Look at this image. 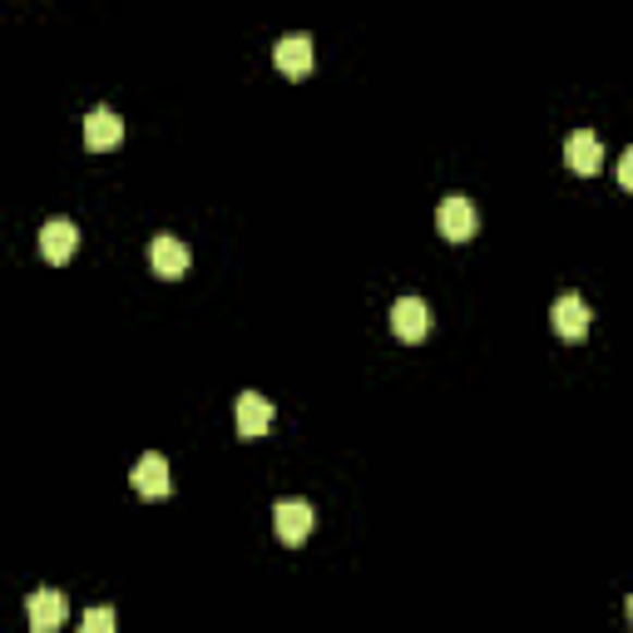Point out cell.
Listing matches in <instances>:
<instances>
[{"instance_id": "cell-7", "label": "cell", "mask_w": 633, "mask_h": 633, "mask_svg": "<svg viewBox=\"0 0 633 633\" xmlns=\"http://www.w3.org/2000/svg\"><path fill=\"white\" fill-rule=\"evenodd\" d=\"M233 421H238V436L243 440H258V436H268V426H272V406L258 391H243V397L233 401Z\"/></svg>"}, {"instance_id": "cell-10", "label": "cell", "mask_w": 633, "mask_h": 633, "mask_svg": "<svg viewBox=\"0 0 633 633\" xmlns=\"http://www.w3.org/2000/svg\"><path fill=\"white\" fill-rule=\"evenodd\" d=\"M149 268L159 272V278H183V272H188V247L179 243V238H169V233H159L149 243Z\"/></svg>"}, {"instance_id": "cell-11", "label": "cell", "mask_w": 633, "mask_h": 633, "mask_svg": "<svg viewBox=\"0 0 633 633\" xmlns=\"http://www.w3.org/2000/svg\"><path fill=\"white\" fill-rule=\"evenodd\" d=\"M564 159H569V169L584 173V179H589V173H599V169H604V144H599V134H589V130L569 134Z\"/></svg>"}, {"instance_id": "cell-3", "label": "cell", "mask_w": 633, "mask_h": 633, "mask_svg": "<svg viewBox=\"0 0 633 633\" xmlns=\"http://www.w3.org/2000/svg\"><path fill=\"white\" fill-rule=\"evenodd\" d=\"M436 228H440V238H446V243H465V238H475V228H480V214H475L471 198L451 194L446 204H440Z\"/></svg>"}, {"instance_id": "cell-4", "label": "cell", "mask_w": 633, "mask_h": 633, "mask_svg": "<svg viewBox=\"0 0 633 633\" xmlns=\"http://www.w3.org/2000/svg\"><path fill=\"white\" fill-rule=\"evenodd\" d=\"M272 65L288 80H307L317 65V50H312V35H282L278 50H272Z\"/></svg>"}, {"instance_id": "cell-5", "label": "cell", "mask_w": 633, "mask_h": 633, "mask_svg": "<svg viewBox=\"0 0 633 633\" xmlns=\"http://www.w3.org/2000/svg\"><path fill=\"white\" fill-rule=\"evenodd\" d=\"M80 247V228L70 223V218H50V223L40 228V258L54 263V268H65L70 258H75Z\"/></svg>"}, {"instance_id": "cell-6", "label": "cell", "mask_w": 633, "mask_h": 633, "mask_svg": "<svg viewBox=\"0 0 633 633\" xmlns=\"http://www.w3.org/2000/svg\"><path fill=\"white\" fill-rule=\"evenodd\" d=\"M391 332L401 337V342H421V337L430 332V312L421 297H397L391 302Z\"/></svg>"}, {"instance_id": "cell-1", "label": "cell", "mask_w": 633, "mask_h": 633, "mask_svg": "<svg viewBox=\"0 0 633 633\" xmlns=\"http://www.w3.org/2000/svg\"><path fill=\"white\" fill-rule=\"evenodd\" d=\"M549 322H555V332L564 337V342H584L594 327V312L580 292H564V297H555V307H549Z\"/></svg>"}, {"instance_id": "cell-15", "label": "cell", "mask_w": 633, "mask_h": 633, "mask_svg": "<svg viewBox=\"0 0 633 633\" xmlns=\"http://www.w3.org/2000/svg\"><path fill=\"white\" fill-rule=\"evenodd\" d=\"M629 623H633V594H629Z\"/></svg>"}, {"instance_id": "cell-14", "label": "cell", "mask_w": 633, "mask_h": 633, "mask_svg": "<svg viewBox=\"0 0 633 633\" xmlns=\"http://www.w3.org/2000/svg\"><path fill=\"white\" fill-rule=\"evenodd\" d=\"M619 183L633 194V149H623V159H619Z\"/></svg>"}, {"instance_id": "cell-9", "label": "cell", "mask_w": 633, "mask_h": 633, "mask_svg": "<svg viewBox=\"0 0 633 633\" xmlns=\"http://www.w3.org/2000/svg\"><path fill=\"white\" fill-rule=\"evenodd\" d=\"M130 480H134V490H139L144 500H163V495L173 490V480H169V461H163L159 451H149V455H144V461L134 465V475H130Z\"/></svg>"}, {"instance_id": "cell-12", "label": "cell", "mask_w": 633, "mask_h": 633, "mask_svg": "<svg viewBox=\"0 0 633 633\" xmlns=\"http://www.w3.org/2000/svg\"><path fill=\"white\" fill-rule=\"evenodd\" d=\"M119 139H124V119H119L114 109H95V114L85 119V144H89L95 154L119 149Z\"/></svg>"}, {"instance_id": "cell-2", "label": "cell", "mask_w": 633, "mask_h": 633, "mask_svg": "<svg viewBox=\"0 0 633 633\" xmlns=\"http://www.w3.org/2000/svg\"><path fill=\"white\" fill-rule=\"evenodd\" d=\"M272 529H278L282 545H307V535L317 529V515H312L307 500H278L272 504Z\"/></svg>"}, {"instance_id": "cell-8", "label": "cell", "mask_w": 633, "mask_h": 633, "mask_svg": "<svg viewBox=\"0 0 633 633\" xmlns=\"http://www.w3.org/2000/svg\"><path fill=\"white\" fill-rule=\"evenodd\" d=\"M65 594H54V589H35L31 599H25V619H31L35 633H54L60 623H65Z\"/></svg>"}, {"instance_id": "cell-13", "label": "cell", "mask_w": 633, "mask_h": 633, "mask_svg": "<svg viewBox=\"0 0 633 633\" xmlns=\"http://www.w3.org/2000/svg\"><path fill=\"white\" fill-rule=\"evenodd\" d=\"M80 629H85V633H109V629H114V613H109V609H89Z\"/></svg>"}]
</instances>
